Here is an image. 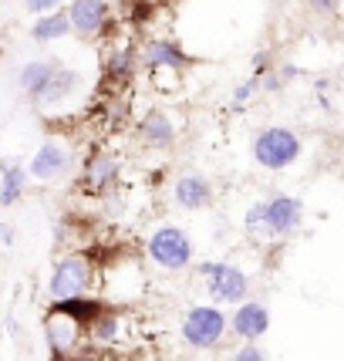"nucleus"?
I'll return each mask as SVG.
<instances>
[{
	"instance_id": "f257e3e1",
	"label": "nucleus",
	"mask_w": 344,
	"mask_h": 361,
	"mask_svg": "<svg viewBox=\"0 0 344 361\" xmlns=\"http://www.w3.org/2000/svg\"><path fill=\"white\" fill-rule=\"evenodd\" d=\"M196 270H199V277L206 283L209 300H216V304H236L240 307L250 294V274L230 264V260H206Z\"/></svg>"
},
{
	"instance_id": "f03ea898",
	"label": "nucleus",
	"mask_w": 344,
	"mask_h": 361,
	"mask_svg": "<svg viewBox=\"0 0 344 361\" xmlns=\"http://www.w3.org/2000/svg\"><path fill=\"white\" fill-rule=\"evenodd\" d=\"M183 341L189 348H199V351H213V348L226 338L230 331V317L223 314L219 304H196L189 307L183 317Z\"/></svg>"
},
{
	"instance_id": "7ed1b4c3",
	"label": "nucleus",
	"mask_w": 344,
	"mask_h": 361,
	"mask_svg": "<svg viewBox=\"0 0 344 361\" xmlns=\"http://www.w3.org/2000/svg\"><path fill=\"white\" fill-rule=\"evenodd\" d=\"M297 156H300L297 132H290L283 126H270L253 139V159H257V166H264L270 173L287 169L290 162H297Z\"/></svg>"
},
{
	"instance_id": "20e7f679",
	"label": "nucleus",
	"mask_w": 344,
	"mask_h": 361,
	"mask_svg": "<svg viewBox=\"0 0 344 361\" xmlns=\"http://www.w3.org/2000/svg\"><path fill=\"white\" fill-rule=\"evenodd\" d=\"M145 250H149V260L156 267L176 274V270H186L192 264V236L169 223V226H159L156 233L149 236Z\"/></svg>"
},
{
	"instance_id": "39448f33",
	"label": "nucleus",
	"mask_w": 344,
	"mask_h": 361,
	"mask_svg": "<svg viewBox=\"0 0 344 361\" xmlns=\"http://www.w3.org/2000/svg\"><path fill=\"white\" fill-rule=\"evenodd\" d=\"M92 283V264L85 253H68L61 257L54 270H51V281H47V294L54 304L61 300H71V298H81Z\"/></svg>"
},
{
	"instance_id": "423d86ee",
	"label": "nucleus",
	"mask_w": 344,
	"mask_h": 361,
	"mask_svg": "<svg viewBox=\"0 0 344 361\" xmlns=\"http://www.w3.org/2000/svg\"><path fill=\"white\" fill-rule=\"evenodd\" d=\"M304 223V203L297 196H270L264 203V226L270 236H294Z\"/></svg>"
},
{
	"instance_id": "0eeeda50",
	"label": "nucleus",
	"mask_w": 344,
	"mask_h": 361,
	"mask_svg": "<svg viewBox=\"0 0 344 361\" xmlns=\"http://www.w3.org/2000/svg\"><path fill=\"white\" fill-rule=\"evenodd\" d=\"M81 324L71 321L68 314H61L58 307H51V314L44 317V338H47V348L54 358H71V351L78 348L81 341Z\"/></svg>"
},
{
	"instance_id": "6e6552de",
	"label": "nucleus",
	"mask_w": 344,
	"mask_h": 361,
	"mask_svg": "<svg viewBox=\"0 0 344 361\" xmlns=\"http://www.w3.org/2000/svg\"><path fill=\"white\" fill-rule=\"evenodd\" d=\"M230 331L240 334L243 341L257 345L270 331V307H266L264 300H243L233 311V317H230Z\"/></svg>"
},
{
	"instance_id": "1a4fd4ad",
	"label": "nucleus",
	"mask_w": 344,
	"mask_h": 361,
	"mask_svg": "<svg viewBox=\"0 0 344 361\" xmlns=\"http://www.w3.org/2000/svg\"><path fill=\"white\" fill-rule=\"evenodd\" d=\"M172 200L176 206H183L186 213H199L206 206L213 203V186H209V179L199 173H186L176 179V186H172Z\"/></svg>"
},
{
	"instance_id": "9d476101",
	"label": "nucleus",
	"mask_w": 344,
	"mask_h": 361,
	"mask_svg": "<svg viewBox=\"0 0 344 361\" xmlns=\"http://www.w3.org/2000/svg\"><path fill=\"white\" fill-rule=\"evenodd\" d=\"M64 169H68V149H64L61 142H44L31 156V162H27V173H31V179H37V183H51V179H58Z\"/></svg>"
},
{
	"instance_id": "9b49d317",
	"label": "nucleus",
	"mask_w": 344,
	"mask_h": 361,
	"mask_svg": "<svg viewBox=\"0 0 344 361\" xmlns=\"http://www.w3.org/2000/svg\"><path fill=\"white\" fill-rule=\"evenodd\" d=\"M68 17H71V27L81 37H94L109 20V4L105 0H71Z\"/></svg>"
},
{
	"instance_id": "f8f14e48",
	"label": "nucleus",
	"mask_w": 344,
	"mask_h": 361,
	"mask_svg": "<svg viewBox=\"0 0 344 361\" xmlns=\"http://www.w3.org/2000/svg\"><path fill=\"white\" fill-rule=\"evenodd\" d=\"M27 179H31V173L20 162H11V159L0 162V209L20 203V196L27 189Z\"/></svg>"
},
{
	"instance_id": "ddd939ff",
	"label": "nucleus",
	"mask_w": 344,
	"mask_h": 361,
	"mask_svg": "<svg viewBox=\"0 0 344 361\" xmlns=\"http://www.w3.org/2000/svg\"><path fill=\"white\" fill-rule=\"evenodd\" d=\"M139 135H142V142L152 145V149H169L172 142H176V126H172V118L166 111L156 109L139 122Z\"/></svg>"
},
{
	"instance_id": "4468645a",
	"label": "nucleus",
	"mask_w": 344,
	"mask_h": 361,
	"mask_svg": "<svg viewBox=\"0 0 344 361\" xmlns=\"http://www.w3.org/2000/svg\"><path fill=\"white\" fill-rule=\"evenodd\" d=\"M54 75H58V64L54 61H27L20 68V88H24V94L31 102H37L47 92V85L54 81Z\"/></svg>"
},
{
	"instance_id": "2eb2a0df",
	"label": "nucleus",
	"mask_w": 344,
	"mask_h": 361,
	"mask_svg": "<svg viewBox=\"0 0 344 361\" xmlns=\"http://www.w3.org/2000/svg\"><path fill=\"white\" fill-rule=\"evenodd\" d=\"M61 314H68L71 321H78L81 328L88 331L98 321V317L105 314L109 307H105V300H98V298H88V294H81V298H71V300H61V304H54Z\"/></svg>"
},
{
	"instance_id": "dca6fc26",
	"label": "nucleus",
	"mask_w": 344,
	"mask_h": 361,
	"mask_svg": "<svg viewBox=\"0 0 344 361\" xmlns=\"http://www.w3.org/2000/svg\"><path fill=\"white\" fill-rule=\"evenodd\" d=\"M115 179H118V162L111 156L88 159V166H85V186L92 189V192H109L115 186Z\"/></svg>"
},
{
	"instance_id": "f3484780",
	"label": "nucleus",
	"mask_w": 344,
	"mask_h": 361,
	"mask_svg": "<svg viewBox=\"0 0 344 361\" xmlns=\"http://www.w3.org/2000/svg\"><path fill=\"white\" fill-rule=\"evenodd\" d=\"M71 31H75V27H71L68 11H54V14H44L34 20L31 37L37 44H47V41H58V37H64V34H71Z\"/></svg>"
},
{
	"instance_id": "a211bd4d",
	"label": "nucleus",
	"mask_w": 344,
	"mask_h": 361,
	"mask_svg": "<svg viewBox=\"0 0 344 361\" xmlns=\"http://www.w3.org/2000/svg\"><path fill=\"white\" fill-rule=\"evenodd\" d=\"M145 61L152 64V68H176L179 71V68H186V54L172 41H152V44L145 47Z\"/></svg>"
},
{
	"instance_id": "6ab92c4d",
	"label": "nucleus",
	"mask_w": 344,
	"mask_h": 361,
	"mask_svg": "<svg viewBox=\"0 0 344 361\" xmlns=\"http://www.w3.org/2000/svg\"><path fill=\"white\" fill-rule=\"evenodd\" d=\"M122 317L115 314V311H105V314L98 317V321H94L92 328H88V334H92V341L94 345H102V348H111L115 345V341H118V338H122Z\"/></svg>"
},
{
	"instance_id": "aec40b11",
	"label": "nucleus",
	"mask_w": 344,
	"mask_h": 361,
	"mask_svg": "<svg viewBox=\"0 0 344 361\" xmlns=\"http://www.w3.org/2000/svg\"><path fill=\"white\" fill-rule=\"evenodd\" d=\"M75 85H78V75H75V71H64V68H58V75H54V81L47 85V92L37 98V105H58L61 98H68V94L75 92Z\"/></svg>"
},
{
	"instance_id": "412c9836",
	"label": "nucleus",
	"mask_w": 344,
	"mask_h": 361,
	"mask_svg": "<svg viewBox=\"0 0 344 361\" xmlns=\"http://www.w3.org/2000/svg\"><path fill=\"white\" fill-rule=\"evenodd\" d=\"M243 230H247V233H266V226H264V203H253L250 209H247V216H243Z\"/></svg>"
},
{
	"instance_id": "4be33fe9",
	"label": "nucleus",
	"mask_w": 344,
	"mask_h": 361,
	"mask_svg": "<svg viewBox=\"0 0 344 361\" xmlns=\"http://www.w3.org/2000/svg\"><path fill=\"white\" fill-rule=\"evenodd\" d=\"M233 361H270V358H266V351L260 345H250V341H247V345H240L233 351Z\"/></svg>"
},
{
	"instance_id": "5701e85b",
	"label": "nucleus",
	"mask_w": 344,
	"mask_h": 361,
	"mask_svg": "<svg viewBox=\"0 0 344 361\" xmlns=\"http://www.w3.org/2000/svg\"><path fill=\"white\" fill-rule=\"evenodd\" d=\"M125 71H132V54L122 51V54H115L109 61V75H125Z\"/></svg>"
},
{
	"instance_id": "b1692460",
	"label": "nucleus",
	"mask_w": 344,
	"mask_h": 361,
	"mask_svg": "<svg viewBox=\"0 0 344 361\" xmlns=\"http://www.w3.org/2000/svg\"><path fill=\"white\" fill-rule=\"evenodd\" d=\"M58 4H61V0H24V7H27V11H34V14H54V11H58Z\"/></svg>"
},
{
	"instance_id": "393cba45",
	"label": "nucleus",
	"mask_w": 344,
	"mask_h": 361,
	"mask_svg": "<svg viewBox=\"0 0 344 361\" xmlns=\"http://www.w3.org/2000/svg\"><path fill=\"white\" fill-rule=\"evenodd\" d=\"M307 4H311L314 11H321V14H331V11H338L341 0H307Z\"/></svg>"
},
{
	"instance_id": "a878e982",
	"label": "nucleus",
	"mask_w": 344,
	"mask_h": 361,
	"mask_svg": "<svg viewBox=\"0 0 344 361\" xmlns=\"http://www.w3.org/2000/svg\"><path fill=\"white\" fill-rule=\"evenodd\" d=\"M257 92V81H247V85H243V88H236V102H247V98H250V94Z\"/></svg>"
},
{
	"instance_id": "bb28decb",
	"label": "nucleus",
	"mask_w": 344,
	"mask_h": 361,
	"mask_svg": "<svg viewBox=\"0 0 344 361\" xmlns=\"http://www.w3.org/2000/svg\"><path fill=\"white\" fill-rule=\"evenodd\" d=\"M0 243H4V247H14V230L4 226V223H0Z\"/></svg>"
},
{
	"instance_id": "cd10ccee",
	"label": "nucleus",
	"mask_w": 344,
	"mask_h": 361,
	"mask_svg": "<svg viewBox=\"0 0 344 361\" xmlns=\"http://www.w3.org/2000/svg\"><path fill=\"white\" fill-rule=\"evenodd\" d=\"M54 361H92V358H54Z\"/></svg>"
}]
</instances>
